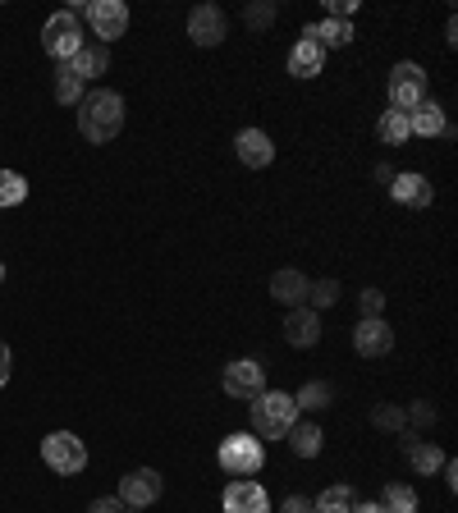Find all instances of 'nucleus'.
I'll use <instances>...</instances> for the list:
<instances>
[{"mask_svg":"<svg viewBox=\"0 0 458 513\" xmlns=\"http://www.w3.org/2000/svg\"><path fill=\"white\" fill-rule=\"evenodd\" d=\"M124 129V97L120 92H110V88H101V92H88V97L78 101V133L88 142H110L115 133Z\"/></svg>","mask_w":458,"mask_h":513,"instance_id":"nucleus-1","label":"nucleus"},{"mask_svg":"<svg viewBox=\"0 0 458 513\" xmlns=\"http://www.w3.org/2000/svg\"><path fill=\"white\" fill-rule=\"evenodd\" d=\"M298 422V404L294 394L284 390H262L252 399V436L257 440H280L289 436V426Z\"/></svg>","mask_w":458,"mask_h":513,"instance_id":"nucleus-2","label":"nucleus"},{"mask_svg":"<svg viewBox=\"0 0 458 513\" xmlns=\"http://www.w3.org/2000/svg\"><path fill=\"white\" fill-rule=\"evenodd\" d=\"M216 463L220 472H229V477H257L266 463V449L257 436H248V431H234V436L220 440L216 449Z\"/></svg>","mask_w":458,"mask_h":513,"instance_id":"nucleus-3","label":"nucleus"},{"mask_svg":"<svg viewBox=\"0 0 458 513\" xmlns=\"http://www.w3.org/2000/svg\"><path fill=\"white\" fill-rule=\"evenodd\" d=\"M83 19H78V10H60L46 19L42 28V51L51 55V60H60V65H69L78 51H83Z\"/></svg>","mask_w":458,"mask_h":513,"instance_id":"nucleus-4","label":"nucleus"},{"mask_svg":"<svg viewBox=\"0 0 458 513\" xmlns=\"http://www.w3.org/2000/svg\"><path fill=\"white\" fill-rule=\"evenodd\" d=\"M42 463L60 477H74V472L88 468V445L74 436V431H51L42 440Z\"/></svg>","mask_w":458,"mask_h":513,"instance_id":"nucleus-5","label":"nucleus"},{"mask_svg":"<svg viewBox=\"0 0 458 513\" xmlns=\"http://www.w3.org/2000/svg\"><path fill=\"white\" fill-rule=\"evenodd\" d=\"M426 101V69L413 60H399L390 69V110H417Z\"/></svg>","mask_w":458,"mask_h":513,"instance_id":"nucleus-6","label":"nucleus"},{"mask_svg":"<svg viewBox=\"0 0 458 513\" xmlns=\"http://www.w3.org/2000/svg\"><path fill=\"white\" fill-rule=\"evenodd\" d=\"M83 19L92 23V33L106 46V42H115V37H124V28H129V5H124V0H88V5H83Z\"/></svg>","mask_w":458,"mask_h":513,"instance_id":"nucleus-7","label":"nucleus"},{"mask_svg":"<svg viewBox=\"0 0 458 513\" xmlns=\"http://www.w3.org/2000/svg\"><path fill=\"white\" fill-rule=\"evenodd\" d=\"M165 491V481L156 468H133L120 477V504L124 509H147V504H156Z\"/></svg>","mask_w":458,"mask_h":513,"instance_id":"nucleus-8","label":"nucleus"},{"mask_svg":"<svg viewBox=\"0 0 458 513\" xmlns=\"http://www.w3.org/2000/svg\"><path fill=\"white\" fill-rule=\"evenodd\" d=\"M225 394L229 399H243V404H252L257 394L266 390V367L262 362H252V358H239V362H229L225 367Z\"/></svg>","mask_w":458,"mask_h":513,"instance_id":"nucleus-9","label":"nucleus"},{"mask_svg":"<svg viewBox=\"0 0 458 513\" xmlns=\"http://www.w3.org/2000/svg\"><path fill=\"white\" fill-rule=\"evenodd\" d=\"M220 509L225 513H271V495L252 477H234L225 486V495H220Z\"/></svg>","mask_w":458,"mask_h":513,"instance_id":"nucleus-10","label":"nucleus"},{"mask_svg":"<svg viewBox=\"0 0 458 513\" xmlns=\"http://www.w3.org/2000/svg\"><path fill=\"white\" fill-rule=\"evenodd\" d=\"M229 33V19L220 5H197L193 14H188V37H193L197 46H220Z\"/></svg>","mask_w":458,"mask_h":513,"instance_id":"nucleus-11","label":"nucleus"},{"mask_svg":"<svg viewBox=\"0 0 458 513\" xmlns=\"http://www.w3.org/2000/svg\"><path fill=\"white\" fill-rule=\"evenodd\" d=\"M353 349H358L362 358H385V353L394 349V330L385 326V317H362L358 326H353Z\"/></svg>","mask_w":458,"mask_h":513,"instance_id":"nucleus-12","label":"nucleus"},{"mask_svg":"<svg viewBox=\"0 0 458 513\" xmlns=\"http://www.w3.org/2000/svg\"><path fill=\"white\" fill-rule=\"evenodd\" d=\"M284 344H289V349H312V344H321V312H312V307H289V317H284Z\"/></svg>","mask_w":458,"mask_h":513,"instance_id":"nucleus-13","label":"nucleus"},{"mask_svg":"<svg viewBox=\"0 0 458 513\" xmlns=\"http://www.w3.org/2000/svg\"><path fill=\"white\" fill-rule=\"evenodd\" d=\"M390 197L399 202V207H413V211H422V207H431V197H436V188H431V179L426 175H394V184H390Z\"/></svg>","mask_w":458,"mask_h":513,"instance_id":"nucleus-14","label":"nucleus"},{"mask_svg":"<svg viewBox=\"0 0 458 513\" xmlns=\"http://www.w3.org/2000/svg\"><path fill=\"white\" fill-rule=\"evenodd\" d=\"M408 133H417V138H454V124L445 120V110L436 101H422L417 110H408Z\"/></svg>","mask_w":458,"mask_h":513,"instance_id":"nucleus-15","label":"nucleus"},{"mask_svg":"<svg viewBox=\"0 0 458 513\" xmlns=\"http://www.w3.org/2000/svg\"><path fill=\"white\" fill-rule=\"evenodd\" d=\"M234 152H239V161L248 165V170H266V165L275 161V142L266 138L262 129H243L239 138H234Z\"/></svg>","mask_w":458,"mask_h":513,"instance_id":"nucleus-16","label":"nucleus"},{"mask_svg":"<svg viewBox=\"0 0 458 513\" xmlns=\"http://www.w3.org/2000/svg\"><path fill=\"white\" fill-rule=\"evenodd\" d=\"M404 459L413 463V472H422V477L445 468V454H440L436 440H422V436H413V431H404Z\"/></svg>","mask_w":458,"mask_h":513,"instance_id":"nucleus-17","label":"nucleus"},{"mask_svg":"<svg viewBox=\"0 0 458 513\" xmlns=\"http://www.w3.org/2000/svg\"><path fill=\"white\" fill-rule=\"evenodd\" d=\"M321 69H326V51H321V42L298 37V46L289 51V74L294 78H317Z\"/></svg>","mask_w":458,"mask_h":513,"instance_id":"nucleus-18","label":"nucleus"},{"mask_svg":"<svg viewBox=\"0 0 458 513\" xmlns=\"http://www.w3.org/2000/svg\"><path fill=\"white\" fill-rule=\"evenodd\" d=\"M307 289H312V280H307L303 271H275L271 275V298L284 307H303Z\"/></svg>","mask_w":458,"mask_h":513,"instance_id":"nucleus-19","label":"nucleus"},{"mask_svg":"<svg viewBox=\"0 0 458 513\" xmlns=\"http://www.w3.org/2000/svg\"><path fill=\"white\" fill-rule=\"evenodd\" d=\"M321 445H326V436H321L317 422H294L289 426V449H294L298 459H317Z\"/></svg>","mask_w":458,"mask_h":513,"instance_id":"nucleus-20","label":"nucleus"},{"mask_svg":"<svg viewBox=\"0 0 458 513\" xmlns=\"http://www.w3.org/2000/svg\"><path fill=\"white\" fill-rule=\"evenodd\" d=\"M106 65H110V51H106L101 42H97V46H83V51L69 60V69H74L83 83H88V78H101V74H106Z\"/></svg>","mask_w":458,"mask_h":513,"instance_id":"nucleus-21","label":"nucleus"},{"mask_svg":"<svg viewBox=\"0 0 458 513\" xmlns=\"http://www.w3.org/2000/svg\"><path fill=\"white\" fill-rule=\"evenodd\" d=\"M376 138H381L385 147H399V142L413 138V133H408V115H404V110H385L381 120H376Z\"/></svg>","mask_w":458,"mask_h":513,"instance_id":"nucleus-22","label":"nucleus"},{"mask_svg":"<svg viewBox=\"0 0 458 513\" xmlns=\"http://www.w3.org/2000/svg\"><path fill=\"white\" fill-rule=\"evenodd\" d=\"M381 509L385 513H417V491L404 486V481H390L381 491Z\"/></svg>","mask_w":458,"mask_h":513,"instance_id":"nucleus-23","label":"nucleus"},{"mask_svg":"<svg viewBox=\"0 0 458 513\" xmlns=\"http://www.w3.org/2000/svg\"><path fill=\"white\" fill-rule=\"evenodd\" d=\"M83 97H88V92H83V78H78L69 65L55 69V101H60V106H78Z\"/></svg>","mask_w":458,"mask_h":513,"instance_id":"nucleus-24","label":"nucleus"},{"mask_svg":"<svg viewBox=\"0 0 458 513\" xmlns=\"http://www.w3.org/2000/svg\"><path fill=\"white\" fill-rule=\"evenodd\" d=\"M330 399H335V390H330V385H326V381H307V385H303V390H298V394H294V404H298V413H303V408H307V413H321V408H330Z\"/></svg>","mask_w":458,"mask_h":513,"instance_id":"nucleus-25","label":"nucleus"},{"mask_svg":"<svg viewBox=\"0 0 458 513\" xmlns=\"http://www.w3.org/2000/svg\"><path fill=\"white\" fill-rule=\"evenodd\" d=\"M312 504H317V513H353L358 509V495H353L349 486H330V491H321Z\"/></svg>","mask_w":458,"mask_h":513,"instance_id":"nucleus-26","label":"nucleus"},{"mask_svg":"<svg viewBox=\"0 0 458 513\" xmlns=\"http://www.w3.org/2000/svg\"><path fill=\"white\" fill-rule=\"evenodd\" d=\"M317 42H321V51H330V46H349V42H353V23H349V19H326V23H317Z\"/></svg>","mask_w":458,"mask_h":513,"instance_id":"nucleus-27","label":"nucleus"},{"mask_svg":"<svg viewBox=\"0 0 458 513\" xmlns=\"http://www.w3.org/2000/svg\"><path fill=\"white\" fill-rule=\"evenodd\" d=\"M23 197H28V179L14 170H0V207H19Z\"/></svg>","mask_w":458,"mask_h":513,"instance_id":"nucleus-28","label":"nucleus"},{"mask_svg":"<svg viewBox=\"0 0 458 513\" xmlns=\"http://www.w3.org/2000/svg\"><path fill=\"white\" fill-rule=\"evenodd\" d=\"M307 303H312V312H321V307H335L339 303V280H317L312 289H307Z\"/></svg>","mask_w":458,"mask_h":513,"instance_id":"nucleus-29","label":"nucleus"},{"mask_svg":"<svg viewBox=\"0 0 458 513\" xmlns=\"http://www.w3.org/2000/svg\"><path fill=\"white\" fill-rule=\"evenodd\" d=\"M371 422L381 426V431H408V413H404V408H390V404L376 408V413H371Z\"/></svg>","mask_w":458,"mask_h":513,"instance_id":"nucleus-30","label":"nucleus"},{"mask_svg":"<svg viewBox=\"0 0 458 513\" xmlns=\"http://www.w3.org/2000/svg\"><path fill=\"white\" fill-rule=\"evenodd\" d=\"M243 19H248V28H257V33H262V28H271L275 5H271V0H257V5H248V10H243Z\"/></svg>","mask_w":458,"mask_h":513,"instance_id":"nucleus-31","label":"nucleus"},{"mask_svg":"<svg viewBox=\"0 0 458 513\" xmlns=\"http://www.w3.org/2000/svg\"><path fill=\"white\" fill-rule=\"evenodd\" d=\"M358 303H362V317H381V312H385V294H381V289H362Z\"/></svg>","mask_w":458,"mask_h":513,"instance_id":"nucleus-32","label":"nucleus"},{"mask_svg":"<svg viewBox=\"0 0 458 513\" xmlns=\"http://www.w3.org/2000/svg\"><path fill=\"white\" fill-rule=\"evenodd\" d=\"M280 513H317V504L307 500V495H284Z\"/></svg>","mask_w":458,"mask_h":513,"instance_id":"nucleus-33","label":"nucleus"},{"mask_svg":"<svg viewBox=\"0 0 458 513\" xmlns=\"http://www.w3.org/2000/svg\"><path fill=\"white\" fill-rule=\"evenodd\" d=\"M404 413H408V422H413V426H431V422H436V408H431V404H413V408H404Z\"/></svg>","mask_w":458,"mask_h":513,"instance_id":"nucleus-34","label":"nucleus"},{"mask_svg":"<svg viewBox=\"0 0 458 513\" xmlns=\"http://www.w3.org/2000/svg\"><path fill=\"white\" fill-rule=\"evenodd\" d=\"M88 513H124V504H120V495H101V500H92Z\"/></svg>","mask_w":458,"mask_h":513,"instance_id":"nucleus-35","label":"nucleus"},{"mask_svg":"<svg viewBox=\"0 0 458 513\" xmlns=\"http://www.w3.org/2000/svg\"><path fill=\"white\" fill-rule=\"evenodd\" d=\"M326 10H330V19H349V14L358 10V0H330Z\"/></svg>","mask_w":458,"mask_h":513,"instance_id":"nucleus-36","label":"nucleus"},{"mask_svg":"<svg viewBox=\"0 0 458 513\" xmlns=\"http://www.w3.org/2000/svg\"><path fill=\"white\" fill-rule=\"evenodd\" d=\"M10 367H14V358H10V344L0 339V385L10 381Z\"/></svg>","mask_w":458,"mask_h":513,"instance_id":"nucleus-37","label":"nucleus"},{"mask_svg":"<svg viewBox=\"0 0 458 513\" xmlns=\"http://www.w3.org/2000/svg\"><path fill=\"white\" fill-rule=\"evenodd\" d=\"M445 481H449V491L458 486V463L454 459H445Z\"/></svg>","mask_w":458,"mask_h":513,"instance_id":"nucleus-38","label":"nucleus"},{"mask_svg":"<svg viewBox=\"0 0 458 513\" xmlns=\"http://www.w3.org/2000/svg\"><path fill=\"white\" fill-rule=\"evenodd\" d=\"M353 513H385V509H381V500H371V504H358Z\"/></svg>","mask_w":458,"mask_h":513,"instance_id":"nucleus-39","label":"nucleus"},{"mask_svg":"<svg viewBox=\"0 0 458 513\" xmlns=\"http://www.w3.org/2000/svg\"><path fill=\"white\" fill-rule=\"evenodd\" d=\"M0 284H5V262H0Z\"/></svg>","mask_w":458,"mask_h":513,"instance_id":"nucleus-40","label":"nucleus"}]
</instances>
